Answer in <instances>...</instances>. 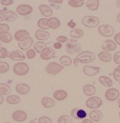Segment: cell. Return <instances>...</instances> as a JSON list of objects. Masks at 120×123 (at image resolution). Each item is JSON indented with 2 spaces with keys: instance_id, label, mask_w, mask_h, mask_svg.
Segmentation results:
<instances>
[{
  "instance_id": "6da1fadb",
  "label": "cell",
  "mask_w": 120,
  "mask_h": 123,
  "mask_svg": "<svg viewBox=\"0 0 120 123\" xmlns=\"http://www.w3.org/2000/svg\"><path fill=\"white\" fill-rule=\"evenodd\" d=\"M75 59L78 61V63L81 64H89L90 62H92L95 59V55L94 53L90 52V51H84L82 53H79Z\"/></svg>"
},
{
  "instance_id": "7a4b0ae2",
  "label": "cell",
  "mask_w": 120,
  "mask_h": 123,
  "mask_svg": "<svg viewBox=\"0 0 120 123\" xmlns=\"http://www.w3.org/2000/svg\"><path fill=\"white\" fill-rule=\"evenodd\" d=\"M65 49H66V52L70 55H74V54H78L80 53L81 51V45L78 41L74 40V39H72L70 41L67 42L66 46H65Z\"/></svg>"
},
{
  "instance_id": "3957f363",
  "label": "cell",
  "mask_w": 120,
  "mask_h": 123,
  "mask_svg": "<svg viewBox=\"0 0 120 123\" xmlns=\"http://www.w3.org/2000/svg\"><path fill=\"white\" fill-rule=\"evenodd\" d=\"M64 69V66H62L60 63H56V62H50L46 68L45 71L47 74H52V75H56L58 74L60 72Z\"/></svg>"
},
{
  "instance_id": "277c9868",
  "label": "cell",
  "mask_w": 120,
  "mask_h": 123,
  "mask_svg": "<svg viewBox=\"0 0 120 123\" xmlns=\"http://www.w3.org/2000/svg\"><path fill=\"white\" fill-rule=\"evenodd\" d=\"M29 71H30L29 66L25 62H17L13 66V73L16 75H20V76L26 75L29 73Z\"/></svg>"
},
{
  "instance_id": "5b68a950",
  "label": "cell",
  "mask_w": 120,
  "mask_h": 123,
  "mask_svg": "<svg viewBox=\"0 0 120 123\" xmlns=\"http://www.w3.org/2000/svg\"><path fill=\"white\" fill-rule=\"evenodd\" d=\"M99 23H100V20L96 16L86 15L82 18V24L87 28H95L99 25Z\"/></svg>"
},
{
  "instance_id": "8992f818",
  "label": "cell",
  "mask_w": 120,
  "mask_h": 123,
  "mask_svg": "<svg viewBox=\"0 0 120 123\" xmlns=\"http://www.w3.org/2000/svg\"><path fill=\"white\" fill-rule=\"evenodd\" d=\"M98 33L104 37H111L114 33V29L111 25L102 24L98 26Z\"/></svg>"
},
{
  "instance_id": "52a82bcc",
  "label": "cell",
  "mask_w": 120,
  "mask_h": 123,
  "mask_svg": "<svg viewBox=\"0 0 120 123\" xmlns=\"http://www.w3.org/2000/svg\"><path fill=\"white\" fill-rule=\"evenodd\" d=\"M102 105V99L98 96H90L86 101V106L89 109H97Z\"/></svg>"
},
{
  "instance_id": "ba28073f",
  "label": "cell",
  "mask_w": 120,
  "mask_h": 123,
  "mask_svg": "<svg viewBox=\"0 0 120 123\" xmlns=\"http://www.w3.org/2000/svg\"><path fill=\"white\" fill-rule=\"evenodd\" d=\"M32 11H33L32 7L28 5V4H21V5L17 6V8H16V12L18 14L22 15V16L30 14V13L32 12Z\"/></svg>"
},
{
  "instance_id": "9c48e42d",
  "label": "cell",
  "mask_w": 120,
  "mask_h": 123,
  "mask_svg": "<svg viewBox=\"0 0 120 123\" xmlns=\"http://www.w3.org/2000/svg\"><path fill=\"white\" fill-rule=\"evenodd\" d=\"M105 97L109 101H114L119 97V91L115 88H110L105 92Z\"/></svg>"
},
{
  "instance_id": "30bf717a",
  "label": "cell",
  "mask_w": 120,
  "mask_h": 123,
  "mask_svg": "<svg viewBox=\"0 0 120 123\" xmlns=\"http://www.w3.org/2000/svg\"><path fill=\"white\" fill-rule=\"evenodd\" d=\"M99 72H100V68L99 67H95V66L86 65L83 68V74L88 75V76H93V75L97 74Z\"/></svg>"
},
{
  "instance_id": "8fae6325",
  "label": "cell",
  "mask_w": 120,
  "mask_h": 123,
  "mask_svg": "<svg viewBox=\"0 0 120 123\" xmlns=\"http://www.w3.org/2000/svg\"><path fill=\"white\" fill-rule=\"evenodd\" d=\"M12 119L14 121H17V122H23L27 119L28 116L27 114L24 112V111H21V110H17L15 112L12 113Z\"/></svg>"
},
{
  "instance_id": "7c38bea8",
  "label": "cell",
  "mask_w": 120,
  "mask_h": 123,
  "mask_svg": "<svg viewBox=\"0 0 120 123\" xmlns=\"http://www.w3.org/2000/svg\"><path fill=\"white\" fill-rule=\"evenodd\" d=\"M33 44V39L31 37H28L22 41H19L18 42V47L21 51H28L31 47V45Z\"/></svg>"
},
{
  "instance_id": "4fadbf2b",
  "label": "cell",
  "mask_w": 120,
  "mask_h": 123,
  "mask_svg": "<svg viewBox=\"0 0 120 123\" xmlns=\"http://www.w3.org/2000/svg\"><path fill=\"white\" fill-rule=\"evenodd\" d=\"M9 57L13 61H23L26 58V55L21 51H12L9 54Z\"/></svg>"
},
{
  "instance_id": "5bb4252c",
  "label": "cell",
  "mask_w": 120,
  "mask_h": 123,
  "mask_svg": "<svg viewBox=\"0 0 120 123\" xmlns=\"http://www.w3.org/2000/svg\"><path fill=\"white\" fill-rule=\"evenodd\" d=\"M102 49L105 52H113L116 49V43L113 40H110V39L105 40L102 43Z\"/></svg>"
},
{
  "instance_id": "9a60e30c",
  "label": "cell",
  "mask_w": 120,
  "mask_h": 123,
  "mask_svg": "<svg viewBox=\"0 0 120 123\" xmlns=\"http://www.w3.org/2000/svg\"><path fill=\"white\" fill-rule=\"evenodd\" d=\"M54 54H55L54 49L50 48V47H47V48L40 54V57H41V59H43V60H50V59L54 55Z\"/></svg>"
},
{
  "instance_id": "2e32d148",
  "label": "cell",
  "mask_w": 120,
  "mask_h": 123,
  "mask_svg": "<svg viewBox=\"0 0 120 123\" xmlns=\"http://www.w3.org/2000/svg\"><path fill=\"white\" fill-rule=\"evenodd\" d=\"M71 114H72V117L73 118H76V119H84L87 117V114L84 110L77 109V108H74L73 110H72Z\"/></svg>"
},
{
  "instance_id": "e0dca14e",
  "label": "cell",
  "mask_w": 120,
  "mask_h": 123,
  "mask_svg": "<svg viewBox=\"0 0 120 123\" xmlns=\"http://www.w3.org/2000/svg\"><path fill=\"white\" fill-rule=\"evenodd\" d=\"M39 11L41 12V14L43 16H45V18L47 17H52L53 15V10L51 9V7H49L48 5L45 4H41L39 6Z\"/></svg>"
},
{
  "instance_id": "ac0fdd59",
  "label": "cell",
  "mask_w": 120,
  "mask_h": 123,
  "mask_svg": "<svg viewBox=\"0 0 120 123\" xmlns=\"http://www.w3.org/2000/svg\"><path fill=\"white\" fill-rule=\"evenodd\" d=\"M15 91L24 95V94H27L28 92H30V86L26 83H18L16 86H15Z\"/></svg>"
},
{
  "instance_id": "d6986e66",
  "label": "cell",
  "mask_w": 120,
  "mask_h": 123,
  "mask_svg": "<svg viewBox=\"0 0 120 123\" xmlns=\"http://www.w3.org/2000/svg\"><path fill=\"white\" fill-rule=\"evenodd\" d=\"M28 37H30V33L26 30H19V31H17L14 33V39L17 40L18 42L22 41V40H24V39H26Z\"/></svg>"
},
{
  "instance_id": "ffe728a7",
  "label": "cell",
  "mask_w": 120,
  "mask_h": 123,
  "mask_svg": "<svg viewBox=\"0 0 120 123\" xmlns=\"http://www.w3.org/2000/svg\"><path fill=\"white\" fill-rule=\"evenodd\" d=\"M89 117H90V119L91 121H93V122H98V121H100V120L102 119L103 115H102V113H101L100 111H98V110H93V111H91L90 113Z\"/></svg>"
},
{
  "instance_id": "44dd1931",
  "label": "cell",
  "mask_w": 120,
  "mask_h": 123,
  "mask_svg": "<svg viewBox=\"0 0 120 123\" xmlns=\"http://www.w3.org/2000/svg\"><path fill=\"white\" fill-rule=\"evenodd\" d=\"M82 90H83L84 94L87 95V96H92L95 93V92H96L95 87L92 84H86V85H84Z\"/></svg>"
},
{
  "instance_id": "7402d4cb",
  "label": "cell",
  "mask_w": 120,
  "mask_h": 123,
  "mask_svg": "<svg viewBox=\"0 0 120 123\" xmlns=\"http://www.w3.org/2000/svg\"><path fill=\"white\" fill-rule=\"evenodd\" d=\"M41 104H42V106L44 107V108H52V107H54V104H55V102H54V100L53 99V98H51V97H49V96H44L42 99H41Z\"/></svg>"
},
{
  "instance_id": "603a6c76",
  "label": "cell",
  "mask_w": 120,
  "mask_h": 123,
  "mask_svg": "<svg viewBox=\"0 0 120 123\" xmlns=\"http://www.w3.org/2000/svg\"><path fill=\"white\" fill-rule=\"evenodd\" d=\"M35 37L40 41H46L50 37V33L43 30H37L35 31Z\"/></svg>"
},
{
  "instance_id": "cb8c5ba5",
  "label": "cell",
  "mask_w": 120,
  "mask_h": 123,
  "mask_svg": "<svg viewBox=\"0 0 120 123\" xmlns=\"http://www.w3.org/2000/svg\"><path fill=\"white\" fill-rule=\"evenodd\" d=\"M68 96V92L64 90H57L54 92V99L58 100V101H62L64 99H66Z\"/></svg>"
},
{
  "instance_id": "d4e9b609",
  "label": "cell",
  "mask_w": 120,
  "mask_h": 123,
  "mask_svg": "<svg viewBox=\"0 0 120 123\" xmlns=\"http://www.w3.org/2000/svg\"><path fill=\"white\" fill-rule=\"evenodd\" d=\"M99 82L107 88H111L113 86V80L109 77V76H105V75H101L99 77Z\"/></svg>"
},
{
  "instance_id": "484cf974",
  "label": "cell",
  "mask_w": 120,
  "mask_h": 123,
  "mask_svg": "<svg viewBox=\"0 0 120 123\" xmlns=\"http://www.w3.org/2000/svg\"><path fill=\"white\" fill-rule=\"evenodd\" d=\"M37 26H38V27H39L41 30H43V31L50 29L49 19H47V18H45V17L40 18V19L38 20V22H37Z\"/></svg>"
},
{
  "instance_id": "4316f807",
  "label": "cell",
  "mask_w": 120,
  "mask_h": 123,
  "mask_svg": "<svg viewBox=\"0 0 120 123\" xmlns=\"http://www.w3.org/2000/svg\"><path fill=\"white\" fill-rule=\"evenodd\" d=\"M98 58L102 62H111L112 60V55L109 54V52L102 51L98 54Z\"/></svg>"
},
{
  "instance_id": "83f0119b",
  "label": "cell",
  "mask_w": 120,
  "mask_h": 123,
  "mask_svg": "<svg viewBox=\"0 0 120 123\" xmlns=\"http://www.w3.org/2000/svg\"><path fill=\"white\" fill-rule=\"evenodd\" d=\"M49 24H50V28L51 29H54V30H55V29H58L60 27V20L58 18H56V17H50L49 18Z\"/></svg>"
},
{
  "instance_id": "f1b7e54d",
  "label": "cell",
  "mask_w": 120,
  "mask_h": 123,
  "mask_svg": "<svg viewBox=\"0 0 120 123\" xmlns=\"http://www.w3.org/2000/svg\"><path fill=\"white\" fill-rule=\"evenodd\" d=\"M16 18H17L16 12H14L12 11H8L5 12V20L7 22H13Z\"/></svg>"
},
{
  "instance_id": "f546056e",
  "label": "cell",
  "mask_w": 120,
  "mask_h": 123,
  "mask_svg": "<svg viewBox=\"0 0 120 123\" xmlns=\"http://www.w3.org/2000/svg\"><path fill=\"white\" fill-rule=\"evenodd\" d=\"M86 6L90 11H96L99 7V1L98 0H88L86 2Z\"/></svg>"
},
{
  "instance_id": "4dcf8cb0",
  "label": "cell",
  "mask_w": 120,
  "mask_h": 123,
  "mask_svg": "<svg viewBox=\"0 0 120 123\" xmlns=\"http://www.w3.org/2000/svg\"><path fill=\"white\" fill-rule=\"evenodd\" d=\"M20 100H21L20 97H19L18 95H14V94H12V95L7 96V99H6L7 103L12 104V105H16V104H18V103L20 102Z\"/></svg>"
},
{
  "instance_id": "1f68e13d",
  "label": "cell",
  "mask_w": 120,
  "mask_h": 123,
  "mask_svg": "<svg viewBox=\"0 0 120 123\" xmlns=\"http://www.w3.org/2000/svg\"><path fill=\"white\" fill-rule=\"evenodd\" d=\"M84 35V31L81 29H73L70 31V36L72 38H81Z\"/></svg>"
},
{
  "instance_id": "d6a6232c",
  "label": "cell",
  "mask_w": 120,
  "mask_h": 123,
  "mask_svg": "<svg viewBox=\"0 0 120 123\" xmlns=\"http://www.w3.org/2000/svg\"><path fill=\"white\" fill-rule=\"evenodd\" d=\"M46 48H47V45L43 41H39L34 44V51L37 52V54H41Z\"/></svg>"
},
{
  "instance_id": "836d02e7",
  "label": "cell",
  "mask_w": 120,
  "mask_h": 123,
  "mask_svg": "<svg viewBox=\"0 0 120 123\" xmlns=\"http://www.w3.org/2000/svg\"><path fill=\"white\" fill-rule=\"evenodd\" d=\"M12 40V35L10 32L0 33V42L3 43H10Z\"/></svg>"
},
{
  "instance_id": "e575fe53",
  "label": "cell",
  "mask_w": 120,
  "mask_h": 123,
  "mask_svg": "<svg viewBox=\"0 0 120 123\" xmlns=\"http://www.w3.org/2000/svg\"><path fill=\"white\" fill-rule=\"evenodd\" d=\"M59 62L62 66L68 67V66H71V65H72V58H71L70 56H68V55H63V56L60 57Z\"/></svg>"
},
{
  "instance_id": "d590c367",
  "label": "cell",
  "mask_w": 120,
  "mask_h": 123,
  "mask_svg": "<svg viewBox=\"0 0 120 123\" xmlns=\"http://www.w3.org/2000/svg\"><path fill=\"white\" fill-rule=\"evenodd\" d=\"M11 92V87L6 84V83H0V93H2L3 95H7L10 94Z\"/></svg>"
},
{
  "instance_id": "8d00e7d4",
  "label": "cell",
  "mask_w": 120,
  "mask_h": 123,
  "mask_svg": "<svg viewBox=\"0 0 120 123\" xmlns=\"http://www.w3.org/2000/svg\"><path fill=\"white\" fill-rule=\"evenodd\" d=\"M68 5L72 8H79L84 5V1L83 0H69Z\"/></svg>"
},
{
  "instance_id": "74e56055",
  "label": "cell",
  "mask_w": 120,
  "mask_h": 123,
  "mask_svg": "<svg viewBox=\"0 0 120 123\" xmlns=\"http://www.w3.org/2000/svg\"><path fill=\"white\" fill-rule=\"evenodd\" d=\"M10 70L9 63L5 61H0V74H5Z\"/></svg>"
},
{
  "instance_id": "f35d334b",
  "label": "cell",
  "mask_w": 120,
  "mask_h": 123,
  "mask_svg": "<svg viewBox=\"0 0 120 123\" xmlns=\"http://www.w3.org/2000/svg\"><path fill=\"white\" fill-rule=\"evenodd\" d=\"M57 122L58 123H72V117H68V116H61L59 118L57 119Z\"/></svg>"
},
{
  "instance_id": "ab89813d",
  "label": "cell",
  "mask_w": 120,
  "mask_h": 123,
  "mask_svg": "<svg viewBox=\"0 0 120 123\" xmlns=\"http://www.w3.org/2000/svg\"><path fill=\"white\" fill-rule=\"evenodd\" d=\"M35 55H36V52H35L34 50H31V49H29V50L27 51V53H26V57H27L28 59H32V58H34Z\"/></svg>"
},
{
  "instance_id": "60d3db41",
  "label": "cell",
  "mask_w": 120,
  "mask_h": 123,
  "mask_svg": "<svg viewBox=\"0 0 120 123\" xmlns=\"http://www.w3.org/2000/svg\"><path fill=\"white\" fill-rule=\"evenodd\" d=\"M7 56H9V53L7 49L4 47H0V58H6Z\"/></svg>"
},
{
  "instance_id": "b9f144b4",
  "label": "cell",
  "mask_w": 120,
  "mask_h": 123,
  "mask_svg": "<svg viewBox=\"0 0 120 123\" xmlns=\"http://www.w3.org/2000/svg\"><path fill=\"white\" fill-rule=\"evenodd\" d=\"M9 31H10V26L8 24H2V23H0V33L9 32Z\"/></svg>"
},
{
  "instance_id": "7bdbcfd3",
  "label": "cell",
  "mask_w": 120,
  "mask_h": 123,
  "mask_svg": "<svg viewBox=\"0 0 120 123\" xmlns=\"http://www.w3.org/2000/svg\"><path fill=\"white\" fill-rule=\"evenodd\" d=\"M113 74H114V78L116 81H120V69L118 67L114 70Z\"/></svg>"
},
{
  "instance_id": "ee69618b",
  "label": "cell",
  "mask_w": 120,
  "mask_h": 123,
  "mask_svg": "<svg viewBox=\"0 0 120 123\" xmlns=\"http://www.w3.org/2000/svg\"><path fill=\"white\" fill-rule=\"evenodd\" d=\"M37 121L39 123H52V119L48 117H41L40 118H38Z\"/></svg>"
},
{
  "instance_id": "f6af8a7d",
  "label": "cell",
  "mask_w": 120,
  "mask_h": 123,
  "mask_svg": "<svg viewBox=\"0 0 120 123\" xmlns=\"http://www.w3.org/2000/svg\"><path fill=\"white\" fill-rule=\"evenodd\" d=\"M114 62L115 64L120 65V51L119 52H116L115 55H114Z\"/></svg>"
},
{
  "instance_id": "bcb514c9",
  "label": "cell",
  "mask_w": 120,
  "mask_h": 123,
  "mask_svg": "<svg viewBox=\"0 0 120 123\" xmlns=\"http://www.w3.org/2000/svg\"><path fill=\"white\" fill-rule=\"evenodd\" d=\"M56 40L60 42V43H64V42H67L68 41V37L65 36V35H59L56 37Z\"/></svg>"
},
{
  "instance_id": "7dc6e473",
  "label": "cell",
  "mask_w": 120,
  "mask_h": 123,
  "mask_svg": "<svg viewBox=\"0 0 120 123\" xmlns=\"http://www.w3.org/2000/svg\"><path fill=\"white\" fill-rule=\"evenodd\" d=\"M0 3L3 6H10L13 3V0H0Z\"/></svg>"
},
{
  "instance_id": "c3c4849f",
  "label": "cell",
  "mask_w": 120,
  "mask_h": 123,
  "mask_svg": "<svg viewBox=\"0 0 120 123\" xmlns=\"http://www.w3.org/2000/svg\"><path fill=\"white\" fill-rule=\"evenodd\" d=\"M62 48V43H60L58 41L54 42V49H56V50H60Z\"/></svg>"
},
{
  "instance_id": "681fc988",
  "label": "cell",
  "mask_w": 120,
  "mask_h": 123,
  "mask_svg": "<svg viewBox=\"0 0 120 123\" xmlns=\"http://www.w3.org/2000/svg\"><path fill=\"white\" fill-rule=\"evenodd\" d=\"M114 42L120 45V32H117L116 34H114Z\"/></svg>"
},
{
  "instance_id": "f907efd6",
  "label": "cell",
  "mask_w": 120,
  "mask_h": 123,
  "mask_svg": "<svg viewBox=\"0 0 120 123\" xmlns=\"http://www.w3.org/2000/svg\"><path fill=\"white\" fill-rule=\"evenodd\" d=\"M68 26H69V27H71V28H72V29H74V28H75V26H76V23L72 19V20L68 23Z\"/></svg>"
},
{
  "instance_id": "816d5d0a",
  "label": "cell",
  "mask_w": 120,
  "mask_h": 123,
  "mask_svg": "<svg viewBox=\"0 0 120 123\" xmlns=\"http://www.w3.org/2000/svg\"><path fill=\"white\" fill-rule=\"evenodd\" d=\"M5 20V12L0 11V23Z\"/></svg>"
},
{
  "instance_id": "f5cc1de1",
  "label": "cell",
  "mask_w": 120,
  "mask_h": 123,
  "mask_svg": "<svg viewBox=\"0 0 120 123\" xmlns=\"http://www.w3.org/2000/svg\"><path fill=\"white\" fill-rule=\"evenodd\" d=\"M52 4H54V3H56V4H62V2H63V0H49Z\"/></svg>"
},
{
  "instance_id": "db71d44e",
  "label": "cell",
  "mask_w": 120,
  "mask_h": 123,
  "mask_svg": "<svg viewBox=\"0 0 120 123\" xmlns=\"http://www.w3.org/2000/svg\"><path fill=\"white\" fill-rule=\"evenodd\" d=\"M4 100H5V99H4V96H3V94H2V93H0V105H1V104L4 102Z\"/></svg>"
},
{
  "instance_id": "11a10c76",
  "label": "cell",
  "mask_w": 120,
  "mask_h": 123,
  "mask_svg": "<svg viewBox=\"0 0 120 123\" xmlns=\"http://www.w3.org/2000/svg\"><path fill=\"white\" fill-rule=\"evenodd\" d=\"M83 122L84 123H91L92 121H91L90 119H85V118H84V119H83Z\"/></svg>"
},
{
  "instance_id": "9f6ffc18",
  "label": "cell",
  "mask_w": 120,
  "mask_h": 123,
  "mask_svg": "<svg viewBox=\"0 0 120 123\" xmlns=\"http://www.w3.org/2000/svg\"><path fill=\"white\" fill-rule=\"evenodd\" d=\"M116 19H117V21L120 23V12L119 13H117V15H116Z\"/></svg>"
},
{
  "instance_id": "6f0895ef",
  "label": "cell",
  "mask_w": 120,
  "mask_h": 123,
  "mask_svg": "<svg viewBox=\"0 0 120 123\" xmlns=\"http://www.w3.org/2000/svg\"><path fill=\"white\" fill-rule=\"evenodd\" d=\"M73 64H74V65H75V66H78V61H77V60H76V59H75V58H74V59H73Z\"/></svg>"
},
{
  "instance_id": "680465c9",
  "label": "cell",
  "mask_w": 120,
  "mask_h": 123,
  "mask_svg": "<svg viewBox=\"0 0 120 123\" xmlns=\"http://www.w3.org/2000/svg\"><path fill=\"white\" fill-rule=\"evenodd\" d=\"M116 6L120 9V0H116Z\"/></svg>"
},
{
  "instance_id": "91938a15",
  "label": "cell",
  "mask_w": 120,
  "mask_h": 123,
  "mask_svg": "<svg viewBox=\"0 0 120 123\" xmlns=\"http://www.w3.org/2000/svg\"><path fill=\"white\" fill-rule=\"evenodd\" d=\"M118 107H119V108H120V99H119V100H118Z\"/></svg>"
},
{
  "instance_id": "94428289",
  "label": "cell",
  "mask_w": 120,
  "mask_h": 123,
  "mask_svg": "<svg viewBox=\"0 0 120 123\" xmlns=\"http://www.w3.org/2000/svg\"><path fill=\"white\" fill-rule=\"evenodd\" d=\"M119 118H120V112H119Z\"/></svg>"
},
{
  "instance_id": "6125c7cd",
  "label": "cell",
  "mask_w": 120,
  "mask_h": 123,
  "mask_svg": "<svg viewBox=\"0 0 120 123\" xmlns=\"http://www.w3.org/2000/svg\"><path fill=\"white\" fill-rule=\"evenodd\" d=\"M118 68H119V69H120V65H119V67H118Z\"/></svg>"
},
{
  "instance_id": "be15d7a7",
  "label": "cell",
  "mask_w": 120,
  "mask_h": 123,
  "mask_svg": "<svg viewBox=\"0 0 120 123\" xmlns=\"http://www.w3.org/2000/svg\"><path fill=\"white\" fill-rule=\"evenodd\" d=\"M0 47H1V43H0Z\"/></svg>"
},
{
  "instance_id": "e7e4bbea",
  "label": "cell",
  "mask_w": 120,
  "mask_h": 123,
  "mask_svg": "<svg viewBox=\"0 0 120 123\" xmlns=\"http://www.w3.org/2000/svg\"><path fill=\"white\" fill-rule=\"evenodd\" d=\"M119 84H120V81H119Z\"/></svg>"
}]
</instances>
